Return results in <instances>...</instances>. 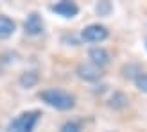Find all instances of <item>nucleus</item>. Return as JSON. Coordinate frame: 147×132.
<instances>
[{"label": "nucleus", "instance_id": "8", "mask_svg": "<svg viewBox=\"0 0 147 132\" xmlns=\"http://www.w3.org/2000/svg\"><path fill=\"white\" fill-rule=\"evenodd\" d=\"M38 82H40V75H38V71H36V70L24 71L20 75V79H18V84L22 87H25V89H31V87L38 86Z\"/></svg>", "mask_w": 147, "mask_h": 132}, {"label": "nucleus", "instance_id": "12", "mask_svg": "<svg viewBox=\"0 0 147 132\" xmlns=\"http://www.w3.org/2000/svg\"><path fill=\"white\" fill-rule=\"evenodd\" d=\"M95 11H97L99 16H108V14L111 13V4L109 2H99L97 7H95Z\"/></svg>", "mask_w": 147, "mask_h": 132}, {"label": "nucleus", "instance_id": "9", "mask_svg": "<svg viewBox=\"0 0 147 132\" xmlns=\"http://www.w3.org/2000/svg\"><path fill=\"white\" fill-rule=\"evenodd\" d=\"M16 31V23L9 18V16H4L0 14V39H7L11 38Z\"/></svg>", "mask_w": 147, "mask_h": 132}, {"label": "nucleus", "instance_id": "5", "mask_svg": "<svg viewBox=\"0 0 147 132\" xmlns=\"http://www.w3.org/2000/svg\"><path fill=\"white\" fill-rule=\"evenodd\" d=\"M50 11L56 13L57 16L68 20V18H76L79 14V5L74 4V2H68V0H63V2H57V4L50 5Z\"/></svg>", "mask_w": 147, "mask_h": 132}, {"label": "nucleus", "instance_id": "3", "mask_svg": "<svg viewBox=\"0 0 147 132\" xmlns=\"http://www.w3.org/2000/svg\"><path fill=\"white\" fill-rule=\"evenodd\" d=\"M108 29L100 23H90L81 31V39L86 43H102L104 39H108Z\"/></svg>", "mask_w": 147, "mask_h": 132}, {"label": "nucleus", "instance_id": "13", "mask_svg": "<svg viewBox=\"0 0 147 132\" xmlns=\"http://www.w3.org/2000/svg\"><path fill=\"white\" fill-rule=\"evenodd\" d=\"M59 132H81V127L76 121H65L59 129Z\"/></svg>", "mask_w": 147, "mask_h": 132}, {"label": "nucleus", "instance_id": "14", "mask_svg": "<svg viewBox=\"0 0 147 132\" xmlns=\"http://www.w3.org/2000/svg\"><path fill=\"white\" fill-rule=\"evenodd\" d=\"M145 48H147V41H145Z\"/></svg>", "mask_w": 147, "mask_h": 132}, {"label": "nucleus", "instance_id": "1", "mask_svg": "<svg viewBox=\"0 0 147 132\" xmlns=\"http://www.w3.org/2000/svg\"><path fill=\"white\" fill-rule=\"evenodd\" d=\"M40 100L45 102L49 107L57 109V111H70L76 107V97L65 89H59V87L43 89L40 93Z\"/></svg>", "mask_w": 147, "mask_h": 132}, {"label": "nucleus", "instance_id": "10", "mask_svg": "<svg viewBox=\"0 0 147 132\" xmlns=\"http://www.w3.org/2000/svg\"><path fill=\"white\" fill-rule=\"evenodd\" d=\"M127 97L124 95L122 91H115L111 95V98H109V107H113V109H124L127 105Z\"/></svg>", "mask_w": 147, "mask_h": 132}, {"label": "nucleus", "instance_id": "4", "mask_svg": "<svg viewBox=\"0 0 147 132\" xmlns=\"http://www.w3.org/2000/svg\"><path fill=\"white\" fill-rule=\"evenodd\" d=\"M76 73H77L79 79L88 80V82H95V80H99L102 77V68L95 66L93 63H81L77 66Z\"/></svg>", "mask_w": 147, "mask_h": 132}, {"label": "nucleus", "instance_id": "2", "mask_svg": "<svg viewBox=\"0 0 147 132\" xmlns=\"http://www.w3.org/2000/svg\"><path fill=\"white\" fill-rule=\"evenodd\" d=\"M41 118V113L40 111H25L18 114L14 120L9 121V125H7V132H32L38 125V121Z\"/></svg>", "mask_w": 147, "mask_h": 132}, {"label": "nucleus", "instance_id": "11", "mask_svg": "<svg viewBox=\"0 0 147 132\" xmlns=\"http://www.w3.org/2000/svg\"><path fill=\"white\" fill-rule=\"evenodd\" d=\"M135 86H136L142 93H147V71H145V73H140V75L135 79Z\"/></svg>", "mask_w": 147, "mask_h": 132}, {"label": "nucleus", "instance_id": "7", "mask_svg": "<svg viewBox=\"0 0 147 132\" xmlns=\"http://www.w3.org/2000/svg\"><path fill=\"white\" fill-rule=\"evenodd\" d=\"M88 57H90V63H93L95 66H99V68H102V66H106L109 63V52L106 48H102V47L90 48Z\"/></svg>", "mask_w": 147, "mask_h": 132}, {"label": "nucleus", "instance_id": "6", "mask_svg": "<svg viewBox=\"0 0 147 132\" xmlns=\"http://www.w3.org/2000/svg\"><path fill=\"white\" fill-rule=\"evenodd\" d=\"M24 31L29 36H38V34L43 32V20H41V16L36 11L29 13V16L25 18V21H24Z\"/></svg>", "mask_w": 147, "mask_h": 132}]
</instances>
